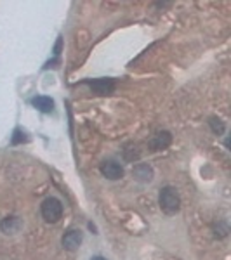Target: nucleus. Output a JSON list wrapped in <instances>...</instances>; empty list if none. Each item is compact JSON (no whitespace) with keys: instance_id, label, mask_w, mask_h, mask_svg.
I'll use <instances>...</instances> for the list:
<instances>
[{"instance_id":"obj_1","label":"nucleus","mask_w":231,"mask_h":260,"mask_svg":"<svg viewBox=\"0 0 231 260\" xmlns=\"http://www.w3.org/2000/svg\"><path fill=\"white\" fill-rule=\"evenodd\" d=\"M158 205H160V210L167 215H176L181 210V198H179V192L176 191V187H162L160 194H158Z\"/></svg>"},{"instance_id":"obj_2","label":"nucleus","mask_w":231,"mask_h":260,"mask_svg":"<svg viewBox=\"0 0 231 260\" xmlns=\"http://www.w3.org/2000/svg\"><path fill=\"white\" fill-rule=\"evenodd\" d=\"M40 212L45 222L56 224L63 217V203L57 198H45L40 205Z\"/></svg>"},{"instance_id":"obj_3","label":"nucleus","mask_w":231,"mask_h":260,"mask_svg":"<svg viewBox=\"0 0 231 260\" xmlns=\"http://www.w3.org/2000/svg\"><path fill=\"white\" fill-rule=\"evenodd\" d=\"M99 172L103 174V177L110 179V180H119L124 177V167L115 160H106L101 163Z\"/></svg>"},{"instance_id":"obj_4","label":"nucleus","mask_w":231,"mask_h":260,"mask_svg":"<svg viewBox=\"0 0 231 260\" xmlns=\"http://www.w3.org/2000/svg\"><path fill=\"white\" fill-rule=\"evenodd\" d=\"M170 142H172L170 132H167V130H162V132H157L148 141V148H150V151H163V149L169 148Z\"/></svg>"},{"instance_id":"obj_5","label":"nucleus","mask_w":231,"mask_h":260,"mask_svg":"<svg viewBox=\"0 0 231 260\" xmlns=\"http://www.w3.org/2000/svg\"><path fill=\"white\" fill-rule=\"evenodd\" d=\"M89 87L98 95H110L115 90V80L113 78H98V80L89 82Z\"/></svg>"},{"instance_id":"obj_6","label":"nucleus","mask_w":231,"mask_h":260,"mask_svg":"<svg viewBox=\"0 0 231 260\" xmlns=\"http://www.w3.org/2000/svg\"><path fill=\"white\" fill-rule=\"evenodd\" d=\"M82 240H83V234H82V231H78V229H70L68 233L63 236V246H65L68 251H75V250H78L80 248V245H82Z\"/></svg>"},{"instance_id":"obj_7","label":"nucleus","mask_w":231,"mask_h":260,"mask_svg":"<svg viewBox=\"0 0 231 260\" xmlns=\"http://www.w3.org/2000/svg\"><path fill=\"white\" fill-rule=\"evenodd\" d=\"M23 228V222H21L19 217H6V219H2L0 222V231H2L4 234H16L19 233V229Z\"/></svg>"},{"instance_id":"obj_8","label":"nucleus","mask_w":231,"mask_h":260,"mask_svg":"<svg viewBox=\"0 0 231 260\" xmlns=\"http://www.w3.org/2000/svg\"><path fill=\"white\" fill-rule=\"evenodd\" d=\"M132 175L139 182H151L153 180V169L150 165H146V163H139V165L134 167Z\"/></svg>"},{"instance_id":"obj_9","label":"nucleus","mask_w":231,"mask_h":260,"mask_svg":"<svg viewBox=\"0 0 231 260\" xmlns=\"http://www.w3.org/2000/svg\"><path fill=\"white\" fill-rule=\"evenodd\" d=\"M32 104L42 113H52L54 111V101L47 95H37L32 99Z\"/></svg>"},{"instance_id":"obj_10","label":"nucleus","mask_w":231,"mask_h":260,"mask_svg":"<svg viewBox=\"0 0 231 260\" xmlns=\"http://www.w3.org/2000/svg\"><path fill=\"white\" fill-rule=\"evenodd\" d=\"M209 125H211L212 132L216 134V136H222V134H224V130H226V127H224V121H222L221 118H216V116L209 120Z\"/></svg>"},{"instance_id":"obj_11","label":"nucleus","mask_w":231,"mask_h":260,"mask_svg":"<svg viewBox=\"0 0 231 260\" xmlns=\"http://www.w3.org/2000/svg\"><path fill=\"white\" fill-rule=\"evenodd\" d=\"M24 136H26V134H24V132H21V130H16V132H14V137H12V144H19V142H26L28 139H26V137H24Z\"/></svg>"},{"instance_id":"obj_12","label":"nucleus","mask_w":231,"mask_h":260,"mask_svg":"<svg viewBox=\"0 0 231 260\" xmlns=\"http://www.w3.org/2000/svg\"><path fill=\"white\" fill-rule=\"evenodd\" d=\"M61 44H63V40H61V39H57L56 49H54V50H56V54H60V50H61Z\"/></svg>"},{"instance_id":"obj_13","label":"nucleus","mask_w":231,"mask_h":260,"mask_svg":"<svg viewBox=\"0 0 231 260\" xmlns=\"http://www.w3.org/2000/svg\"><path fill=\"white\" fill-rule=\"evenodd\" d=\"M91 260H106V258H104V257H99V255H96V257H92Z\"/></svg>"}]
</instances>
